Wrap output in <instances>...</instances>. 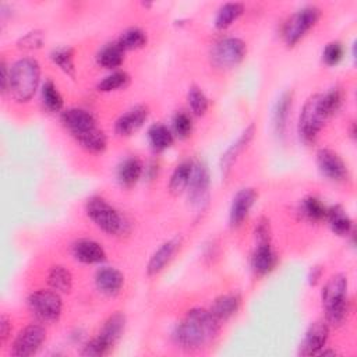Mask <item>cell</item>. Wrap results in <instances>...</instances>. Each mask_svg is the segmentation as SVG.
Segmentation results:
<instances>
[{
	"instance_id": "2e32d148",
	"label": "cell",
	"mask_w": 357,
	"mask_h": 357,
	"mask_svg": "<svg viewBox=\"0 0 357 357\" xmlns=\"http://www.w3.org/2000/svg\"><path fill=\"white\" fill-rule=\"evenodd\" d=\"M95 285L102 293L108 296H116L117 293H121L125 285V276L121 271L113 267H103L99 268L95 273Z\"/></svg>"
},
{
	"instance_id": "7bdbcfd3",
	"label": "cell",
	"mask_w": 357,
	"mask_h": 357,
	"mask_svg": "<svg viewBox=\"0 0 357 357\" xmlns=\"http://www.w3.org/2000/svg\"><path fill=\"white\" fill-rule=\"evenodd\" d=\"M256 237L258 243H271V227L268 219L262 218L256 227Z\"/></svg>"
},
{
	"instance_id": "d590c367",
	"label": "cell",
	"mask_w": 357,
	"mask_h": 357,
	"mask_svg": "<svg viewBox=\"0 0 357 357\" xmlns=\"http://www.w3.org/2000/svg\"><path fill=\"white\" fill-rule=\"evenodd\" d=\"M42 99L51 112H59L63 108V97L52 80L45 82L42 86Z\"/></svg>"
},
{
	"instance_id": "484cf974",
	"label": "cell",
	"mask_w": 357,
	"mask_h": 357,
	"mask_svg": "<svg viewBox=\"0 0 357 357\" xmlns=\"http://www.w3.org/2000/svg\"><path fill=\"white\" fill-rule=\"evenodd\" d=\"M148 140H149V144L152 147L153 151L156 152H162L165 149H168L172 144H173V133L172 130L165 126V125H161V123H156V125H152L148 130Z\"/></svg>"
},
{
	"instance_id": "f1b7e54d",
	"label": "cell",
	"mask_w": 357,
	"mask_h": 357,
	"mask_svg": "<svg viewBox=\"0 0 357 357\" xmlns=\"http://www.w3.org/2000/svg\"><path fill=\"white\" fill-rule=\"evenodd\" d=\"M191 172H193V164L188 161H184L176 167L169 182V190L173 195L182 194L188 187Z\"/></svg>"
},
{
	"instance_id": "ab89813d",
	"label": "cell",
	"mask_w": 357,
	"mask_h": 357,
	"mask_svg": "<svg viewBox=\"0 0 357 357\" xmlns=\"http://www.w3.org/2000/svg\"><path fill=\"white\" fill-rule=\"evenodd\" d=\"M44 44V35L39 31H32L24 35L19 41V48L25 49V51H32L41 48Z\"/></svg>"
},
{
	"instance_id": "8fae6325",
	"label": "cell",
	"mask_w": 357,
	"mask_h": 357,
	"mask_svg": "<svg viewBox=\"0 0 357 357\" xmlns=\"http://www.w3.org/2000/svg\"><path fill=\"white\" fill-rule=\"evenodd\" d=\"M210 188V172L206 164H193L191 179L188 183V198L193 206L201 207L207 201Z\"/></svg>"
},
{
	"instance_id": "52a82bcc",
	"label": "cell",
	"mask_w": 357,
	"mask_h": 357,
	"mask_svg": "<svg viewBox=\"0 0 357 357\" xmlns=\"http://www.w3.org/2000/svg\"><path fill=\"white\" fill-rule=\"evenodd\" d=\"M247 53V45L241 38H223L211 51V62L218 69H232L241 64Z\"/></svg>"
},
{
	"instance_id": "d6986e66",
	"label": "cell",
	"mask_w": 357,
	"mask_h": 357,
	"mask_svg": "<svg viewBox=\"0 0 357 357\" xmlns=\"http://www.w3.org/2000/svg\"><path fill=\"white\" fill-rule=\"evenodd\" d=\"M179 246H180L179 239H172V241L165 242L149 258V262L147 265V273L149 276H153V275L160 273L161 271H164V268L173 258V256L177 251Z\"/></svg>"
},
{
	"instance_id": "d4e9b609",
	"label": "cell",
	"mask_w": 357,
	"mask_h": 357,
	"mask_svg": "<svg viewBox=\"0 0 357 357\" xmlns=\"http://www.w3.org/2000/svg\"><path fill=\"white\" fill-rule=\"evenodd\" d=\"M78 144H80L84 149L93 152V153H101L106 149L108 145V140L106 136L102 130H99L98 127L90 129L82 134H78L74 137Z\"/></svg>"
},
{
	"instance_id": "9c48e42d",
	"label": "cell",
	"mask_w": 357,
	"mask_h": 357,
	"mask_svg": "<svg viewBox=\"0 0 357 357\" xmlns=\"http://www.w3.org/2000/svg\"><path fill=\"white\" fill-rule=\"evenodd\" d=\"M47 339V330L41 324H29L24 327L12 345V354L29 357L38 353Z\"/></svg>"
},
{
	"instance_id": "6da1fadb",
	"label": "cell",
	"mask_w": 357,
	"mask_h": 357,
	"mask_svg": "<svg viewBox=\"0 0 357 357\" xmlns=\"http://www.w3.org/2000/svg\"><path fill=\"white\" fill-rule=\"evenodd\" d=\"M221 323L210 310L191 308L176 327L173 338L176 343L187 350H200L211 343L219 334Z\"/></svg>"
},
{
	"instance_id": "5bb4252c",
	"label": "cell",
	"mask_w": 357,
	"mask_h": 357,
	"mask_svg": "<svg viewBox=\"0 0 357 357\" xmlns=\"http://www.w3.org/2000/svg\"><path fill=\"white\" fill-rule=\"evenodd\" d=\"M62 123L73 137L97 127L94 114L82 108H71L64 110L62 113Z\"/></svg>"
},
{
	"instance_id": "603a6c76",
	"label": "cell",
	"mask_w": 357,
	"mask_h": 357,
	"mask_svg": "<svg viewBox=\"0 0 357 357\" xmlns=\"http://www.w3.org/2000/svg\"><path fill=\"white\" fill-rule=\"evenodd\" d=\"M141 175H143V164L138 158H134V156L127 158L126 161H123V164L119 167V171H117L119 183L126 188H130L134 184H137Z\"/></svg>"
},
{
	"instance_id": "836d02e7",
	"label": "cell",
	"mask_w": 357,
	"mask_h": 357,
	"mask_svg": "<svg viewBox=\"0 0 357 357\" xmlns=\"http://www.w3.org/2000/svg\"><path fill=\"white\" fill-rule=\"evenodd\" d=\"M55 64L60 67L71 78L75 77V64H74V51L73 48H59L51 55Z\"/></svg>"
},
{
	"instance_id": "7402d4cb",
	"label": "cell",
	"mask_w": 357,
	"mask_h": 357,
	"mask_svg": "<svg viewBox=\"0 0 357 357\" xmlns=\"http://www.w3.org/2000/svg\"><path fill=\"white\" fill-rule=\"evenodd\" d=\"M241 303H242V299L237 293L222 295L218 299H215L210 311L219 323H222V321L229 320L232 315H234L237 312V310H239V307H241Z\"/></svg>"
},
{
	"instance_id": "44dd1931",
	"label": "cell",
	"mask_w": 357,
	"mask_h": 357,
	"mask_svg": "<svg viewBox=\"0 0 357 357\" xmlns=\"http://www.w3.org/2000/svg\"><path fill=\"white\" fill-rule=\"evenodd\" d=\"M125 328H126V317L123 312L117 311V312L112 314L105 321L98 336L112 349L114 346V343L123 335Z\"/></svg>"
},
{
	"instance_id": "277c9868",
	"label": "cell",
	"mask_w": 357,
	"mask_h": 357,
	"mask_svg": "<svg viewBox=\"0 0 357 357\" xmlns=\"http://www.w3.org/2000/svg\"><path fill=\"white\" fill-rule=\"evenodd\" d=\"M86 211L88 218L101 230L110 236H121L129 230V222L126 218L99 195L90 198L86 206Z\"/></svg>"
},
{
	"instance_id": "9a60e30c",
	"label": "cell",
	"mask_w": 357,
	"mask_h": 357,
	"mask_svg": "<svg viewBox=\"0 0 357 357\" xmlns=\"http://www.w3.org/2000/svg\"><path fill=\"white\" fill-rule=\"evenodd\" d=\"M148 116H149L148 106L137 105L117 119L114 130L119 136L129 137L143 127V125L147 122Z\"/></svg>"
},
{
	"instance_id": "f546056e",
	"label": "cell",
	"mask_w": 357,
	"mask_h": 357,
	"mask_svg": "<svg viewBox=\"0 0 357 357\" xmlns=\"http://www.w3.org/2000/svg\"><path fill=\"white\" fill-rule=\"evenodd\" d=\"M125 49L117 42L106 45L98 55V63L105 69H117L125 62Z\"/></svg>"
},
{
	"instance_id": "f35d334b",
	"label": "cell",
	"mask_w": 357,
	"mask_h": 357,
	"mask_svg": "<svg viewBox=\"0 0 357 357\" xmlns=\"http://www.w3.org/2000/svg\"><path fill=\"white\" fill-rule=\"evenodd\" d=\"M173 132L179 138H186L193 132V121L186 112H177L173 117Z\"/></svg>"
},
{
	"instance_id": "e575fe53",
	"label": "cell",
	"mask_w": 357,
	"mask_h": 357,
	"mask_svg": "<svg viewBox=\"0 0 357 357\" xmlns=\"http://www.w3.org/2000/svg\"><path fill=\"white\" fill-rule=\"evenodd\" d=\"M130 82V77L126 71H114L106 75L103 80L98 84V90L102 93H110L125 88Z\"/></svg>"
},
{
	"instance_id": "7a4b0ae2",
	"label": "cell",
	"mask_w": 357,
	"mask_h": 357,
	"mask_svg": "<svg viewBox=\"0 0 357 357\" xmlns=\"http://www.w3.org/2000/svg\"><path fill=\"white\" fill-rule=\"evenodd\" d=\"M39 80H41V66L34 58L19 59L10 67L9 94L19 102H28L36 93Z\"/></svg>"
},
{
	"instance_id": "60d3db41",
	"label": "cell",
	"mask_w": 357,
	"mask_h": 357,
	"mask_svg": "<svg viewBox=\"0 0 357 357\" xmlns=\"http://www.w3.org/2000/svg\"><path fill=\"white\" fill-rule=\"evenodd\" d=\"M343 58V47L341 42H331L323 52V59L328 66L338 64Z\"/></svg>"
},
{
	"instance_id": "74e56055",
	"label": "cell",
	"mask_w": 357,
	"mask_h": 357,
	"mask_svg": "<svg viewBox=\"0 0 357 357\" xmlns=\"http://www.w3.org/2000/svg\"><path fill=\"white\" fill-rule=\"evenodd\" d=\"M342 103H343V91L341 88H332L327 94H321V106L328 119L341 109Z\"/></svg>"
},
{
	"instance_id": "8d00e7d4",
	"label": "cell",
	"mask_w": 357,
	"mask_h": 357,
	"mask_svg": "<svg viewBox=\"0 0 357 357\" xmlns=\"http://www.w3.org/2000/svg\"><path fill=\"white\" fill-rule=\"evenodd\" d=\"M187 99H188V106L195 116H204L207 113L208 98L206 97V94L203 93V90L200 87H197V86L190 87Z\"/></svg>"
},
{
	"instance_id": "ffe728a7",
	"label": "cell",
	"mask_w": 357,
	"mask_h": 357,
	"mask_svg": "<svg viewBox=\"0 0 357 357\" xmlns=\"http://www.w3.org/2000/svg\"><path fill=\"white\" fill-rule=\"evenodd\" d=\"M276 262H278V257L271 243H258L251 258L253 271L257 275L264 276L276 267Z\"/></svg>"
},
{
	"instance_id": "8992f818",
	"label": "cell",
	"mask_w": 357,
	"mask_h": 357,
	"mask_svg": "<svg viewBox=\"0 0 357 357\" xmlns=\"http://www.w3.org/2000/svg\"><path fill=\"white\" fill-rule=\"evenodd\" d=\"M328 117L321 106V94L310 97L303 105L299 119V134L306 143H312L323 130Z\"/></svg>"
},
{
	"instance_id": "ee69618b",
	"label": "cell",
	"mask_w": 357,
	"mask_h": 357,
	"mask_svg": "<svg viewBox=\"0 0 357 357\" xmlns=\"http://www.w3.org/2000/svg\"><path fill=\"white\" fill-rule=\"evenodd\" d=\"M10 334H12V321L6 314H2V317H0V339H2V343H6Z\"/></svg>"
},
{
	"instance_id": "7c38bea8",
	"label": "cell",
	"mask_w": 357,
	"mask_h": 357,
	"mask_svg": "<svg viewBox=\"0 0 357 357\" xmlns=\"http://www.w3.org/2000/svg\"><path fill=\"white\" fill-rule=\"evenodd\" d=\"M330 338V327L328 323L315 321L307 330L304 339L300 345L299 353L301 356H315L325 347Z\"/></svg>"
},
{
	"instance_id": "3957f363",
	"label": "cell",
	"mask_w": 357,
	"mask_h": 357,
	"mask_svg": "<svg viewBox=\"0 0 357 357\" xmlns=\"http://www.w3.org/2000/svg\"><path fill=\"white\" fill-rule=\"evenodd\" d=\"M347 286V278L343 273L331 276L325 284L321 293V300L328 324L341 325L345 323L349 312Z\"/></svg>"
},
{
	"instance_id": "4dcf8cb0",
	"label": "cell",
	"mask_w": 357,
	"mask_h": 357,
	"mask_svg": "<svg viewBox=\"0 0 357 357\" xmlns=\"http://www.w3.org/2000/svg\"><path fill=\"white\" fill-rule=\"evenodd\" d=\"M243 12H245V6L242 3H237V2L225 3L218 10V14L215 19V27L218 29H226L243 14Z\"/></svg>"
},
{
	"instance_id": "83f0119b",
	"label": "cell",
	"mask_w": 357,
	"mask_h": 357,
	"mask_svg": "<svg viewBox=\"0 0 357 357\" xmlns=\"http://www.w3.org/2000/svg\"><path fill=\"white\" fill-rule=\"evenodd\" d=\"M325 219H328L332 232L336 233L338 236H347L353 230L352 219L339 206L328 208Z\"/></svg>"
},
{
	"instance_id": "bcb514c9",
	"label": "cell",
	"mask_w": 357,
	"mask_h": 357,
	"mask_svg": "<svg viewBox=\"0 0 357 357\" xmlns=\"http://www.w3.org/2000/svg\"><path fill=\"white\" fill-rule=\"evenodd\" d=\"M321 275H323V269L320 268V267H314L312 269H311V272H310V276H308V280H310V285H317L320 282V280H321Z\"/></svg>"
},
{
	"instance_id": "b9f144b4",
	"label": "cell",
	"mask_w": 357,
	"mask_h": 357,
	"mask_svg": "<svg viewBox=\"0 0 357 357\" xmlns=\"http://www.w3.org/2000/svg\"><path fill=\"white\" fill-rule=\"evenodd\" d=\"M109 350H110V347L99 336H97L84 346L82 354L87 356V357H99V356L106 354Z\"/></svg>"
},
{
	"instance_id": "ac0fdd59",
	"label": "cell",
	"mask_w": 357,
	"mask_h": 357,
	"mask_svg": "<svg viewBox=\"0 0 357 357\" xmlns=\"http://www.w3.org/2000/svg\"><path fill=\"white\" fill-rule=\"evenodd\" d=\"M73 256L83 264H99L106 260L105 249L94 241L82 239L74 243Z\"/></svg>"
},
{
	"instance_id": "f6af8a7d",
	"label": "cell",
	"mask_w": 357,
	"mask_h": 357,
	"mask_svg": "<svg viewBox=\"0 0 357 357\" xmlns=\"http://www.w3.org/2000/svg\"><path fill=\"white\" fill-rule=\"evenodd\" d=\"M0 69H2V93L6 94L9 91V82H10V70L6 64V60H2V64H0Z\"/></svg>"
},
{
	"instance_id": "ba28073f",
	"label": "cell",
	"mask_w": 357,
	"mask_h": 357,
	"mask_svg": "<svg viewBox=\"0 0 357 357\" xmlns=\"http://www.w3.org/2000/svg\"><path fill=\"white\" fill-rule=\"evenodd\" d=\"M321 17V10L317 6H306L297 10L291 19L285 23L284 38L289 47H295L304 35L319 23Z\"/></svg>"
},
{
	"instance_id": "30bf717a",
	"label": "cell",
	"mask_w": 357,
	"mask_h": 357,
	"mask_svg": "<svg viewBox=\"0 0 357 357\" xmlns=\"http://www.w3.org/2000/svg\"><path fill=\"white\" fill-rule=\"evenodd\" d=\"M317 165L327 179L341 183L349 179V171L342 158L332 149L321 148L317 152Z\"/></svg>"
},
{
	"instance_id": "1f68e13d",
	"label": "cell",
	"mask_w": 357,
	"mask_h": 357,
	"mask_svg": "<svg viewBox=\"0 0 357 357\" xmlns=\"http://www.w3.org/2000/svg\"><path fill=\"white\" fill-rule=\"evenodd\" d=\"M117 44L121 45L125 51H134V49H140L143 47H145L147 44V34L137 28H129L126 31H123L117 39Z\"/></svg>"
},
{
	"instance_id": "4fadbf2b",
	"label": "cell",
	"mask_w": 357,
	"mask_h": 357,
	"mask_svg": "<svg viewBox=\"0 0 357 357\" xmlns=\"http://www.w3.org/2000/svg\"><path fill=\"white\" fill-rule=\"evenodd\" d=\"M257 197L258 194L254 188H242L234 195L229 214V222L232 227H239L247 219Z\"/></svg>"
},
{
	"instance_id": "5b68a950",
	"label": "cell",
	"mask_w": 357,
	"mask_h": 357,
	"mask_svg": "<svg viewBox=\"0 0 357 357\" xmlns=\"http://www.w3.org/2000/svg\"><path fill=\"white\" fill-rule=\"evenodd\" d=\"M28 308L35 319L42 324H53L59 321L63 301L60 293L53 289H39L29 295Z\"/></svg>"
},
{
	"instance_id": "4316f807",
	"label": "cell",
	"mask_w": 357,
	"mask_h": 357,
	"mask_svg": "<svg viewBox=\"0 0 357 357\" xmlns=\"http://www.w3.org/2000/svg\"><path fill=\"white\" fill-rule=\"evenodd\" d=\"M48 285L58 293H69L73 288V275L63 265L52 267L48 275Z\"/></svg>"
},
{
	"instance_id": "d6a6232c",
	"label": "cell",
	"mask_w": 357,
	"mask_h": 357,
	"mask_svg": "<svg viewBox=\"0 0 357 357\" xmlns=\"http://www.w3.org/2000/svg\"><path fill=\"white\" fill-rule=\"evenodd\" d=\"M327 210L325 206L315 197H307L301 201V214L308 219V221H321L325 219L327 217Z\"/></svg>"
},
{
	"instance_id": "cb8c5ba5",
	"label": "cell",
	"mask_w": 357,
	"mask_h": 357,
	"mask_svg": "<svg viewBox=\"0 0 357 357\" xmlns=\"http://www.w3.org/2000/svg\"><path fill=\"white\" fill-rule=\"evenodd\" d=\"M292 101H293V95L292 93H285L281 95V98L278 99L275 110H273V125L276 129L278 134H284L288 126V121H289V114H291V109H292Z\"/></svg>"
},
{
	"instance_id": "e0dca14e",
	"label": "cell",
	"mask_w": 357,
	"mask_h": 357,
	"mask_svg": "<svg viewBox=\"0 0 357 357\" xmlns=\"http://www.w3.org/2000/svg\"><path fill=\"white\" fill-rule=\"evenodd\" d=\"M254 133H256V126H254V123H251V125L242 133V136H241L239 138H237V141L233 143V144L227 148V151L222 155L221 169H222V173H223L225 177L229 176L233 164L237 161V158H239V155L245 151V148L250 144V141H251L253 137H254Z\"/></svg>"
}]
</instances>
